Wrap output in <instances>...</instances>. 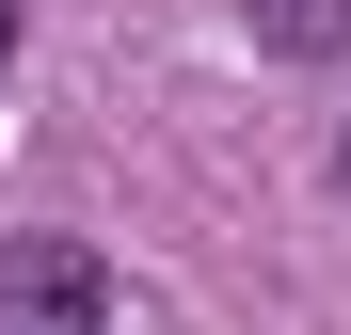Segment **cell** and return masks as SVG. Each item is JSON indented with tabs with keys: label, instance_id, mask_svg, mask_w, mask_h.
<instances>
[{
	"label": "cell",
	"instance_id": "1",
	"mask_svg": "<svg viewBox=\"0 0 351 335\" xmlns=\"http://www.w3.org/2000/svg\"><path fill=\"white\" fill-rule=\"evenodd\" d=\"M112 319V271L80 240H0V335H96Z\"/></svg>",
	"mask_w": 351,
	"mask_h": 335
},
{
	"label": "cell",
	"instance_id": "2",
	"mask_svg": "<svg viewBox=\"0 0 351 335\" xmlns=\"http://www.w3.org/2000/svg\"><path fill=\"white\" fill-rule=\"evenodd\" d=\"M256 32L287 48V64H319V48H351V0H256Z\"/></svg>",
	"mask_w": 351,
	"mask_h": 335
},
{
	"label": "cell",
	"instance_id": "3",
	"mask_svg": "<svg viewBox=\"0 0 351 335\" xmlns=\"http://www.w3.org/2000/svg\"><path fill=\"white\" fill-rule=\"evenodd\" d=\"M0 64H16V0H0Z\"/></svg>",
	"mask_w": 351,
	"mask_h": 335
},
{
	"label": "cell",
	"instance_id": "4",
	"mask_svg": "<svg viewBox=\"0 0 351 335\" xmlns=\"http://www.w3.org/2000/svg\"><path fill=\"white\" fill-rule=\"evenodd\" d=\"M335 176H351V160H335Z\"/></svg>",
	"mask_w": 351,
	"mask_h": 335
}]
</instances>
